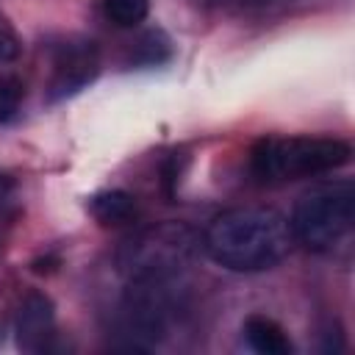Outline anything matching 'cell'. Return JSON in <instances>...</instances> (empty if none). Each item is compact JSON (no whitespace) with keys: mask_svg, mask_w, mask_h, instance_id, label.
I'll return each instance as SVG.
<instances>
[{"mask_svg":"<svg viewBox=\"0 0 355 355\" xmlns=\"http://www.w3.org/2000/svg\"><path fill=\"white\" fill-rule=\"evenodd\" d=\"M294 247L288 219L275 208L244 205L211 219L202 250L230 272H263L277 266Z\"/></svg>","mask_w":355,"mask_h":355,"instance_id":"6da1fadb","label":"cell"},{"mask_svg":"<svg viewBox=\"0 0 355 355\" xmlns=\"http://www.w3.org/2000/svg\"><path fill=\"white\" fill-rule=\"evenodd\" d=\"M352 147L333 136H288L261 139L250 153V169L263 183H283L333 172L344 166Z\"/></svg>","mask_w":355,"mask_h":355,"instance_id":"7a4b0ae2","label":"cell"},{"mask_svg":"<svg viewBox=\"0 0 355 355\" xmlns=\"http://www.w3.org/2000/svg\"><path fill=\"white\" fill-rule=\"evenodd\" d=\"M355 222V191L349 183L319 186L302 194L288 219L294 244L313 252H330L338 247Z\"/></svg>","mask_w":355,"mask_h":355,"instance_id":"3957f363","label":"cell"},{"mask_svg":"<svg viewBox=\"0 0 355 355\" xmlns=\"http://www.w3.org/2000/svg\"><path fill=\"white\" fill-rule=\"evenodd\" d=\"M202 247V236H197L183 222H164L133 236L116 263L130 277H178L194 252Z\"/></svg>","mask_w":355,"mask_h":355,"instance_id":"277c9868","label":"cell"},{"mask_svg":"<svg viewBox=\"0 0 355 355\" xmlns=\"http://www.w3.org/2000/svg\"><path fill=\"white\" fill-rule=\"evenodd\" d=\"M97 69H100V58L92 39H64L53 55L47 97L55 103L78 94L86 83L97 78Z\"/></svg>","mask_w":355,"mask_h":355,"instance_id":"5b68a950","label":"cell"},{"mask_svg":"<svg viewBox=\"0 0 355 355\" xmlns=\"http://www.w3.org/2000/svg\"><path fill=\"white\" fill-rule=\"evenodd\" d=\"M17 344L25 352H47L55 338V313L53 302L42 291H31L22 297L14 319Z\"/></svg>","mask_w":355,"mask_h":355,"instance_id":"8992f818","label":"cell"},{"mask_svg":"<svg viewBox=\"0 0 355 355\" xmlns=\"http://www.w3.org/2000/svg\"><path fill=\"white\" fill-rule=\"evenodd\" d=\"M89 211L105 227L108 225H128V222L136 219L139 202H136L133 194H128L122 189H105V191H97L89 200Z\"/></svg>","mask_w":355,"mask_h":355,"instance_id":"52a82bcc","label":"cell"},{"mask_svg":"<svg viewBox=\"0 0 355 355\" xmlns=\"http://www.w3.org/2000/svg\"><path fill=\"white\" fill-rule=\"evenodd\" d=\"M241 333H244V341L250 344V349H255L261 355H288L294 349L286 330L269 316H258V313L250 316L244 322Z\"/></svg>","mask_w":355,"mask_h":355,"instance_id":"ba28073f","label":"cell"},{"mask_svg":"<svg viewBox=\"0 0 355 355\" xmlns=\"http://www.w3.org/2000/svg\"><path fill=\"white\" fill-rule=\"evenodd\" d=\"M103 14L119 28H136L150 14V0H103Z\"/></svg>","mask_w":355,"mask_h":355,"instance_id":"9c48e42d","label":"cell"},{"mask_svg":"<svg viewBox=\"0 0 355 355\" xmlns=\"http://www.w3.org/2000/svg\"><path fill=\"white\" fill-rule=\"evenodd\" d=\"M25 100V83L14 75H0V125L11 122Z\"/></svg>","mask_w":355,"mask_h":355,"instance_id":"30bf717a","label":"cell"},{"mask_svg":"<svg viewBox=\"0 0 355 355\" xmlns=\"http://www.w3.org/2000/svg\"><path fill=\"white\" fill-rule=\"evenodd\" d=\"M19 55V39L11 31V25L0 17V64H8Z\"/></svg>","mask_w":355,"mask_h":355,"instance_id":"8fae6325","label":"cell"}]
</instances>
